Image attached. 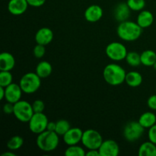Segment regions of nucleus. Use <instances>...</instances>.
Here are the masks:
<instances>
[{
  "instance_id": "obj_22",
  "label": "nucleus",
  "mask_w": 156,
  "mask_h": 156,
  "mask_svg": "<svg viewBox=\"0 0 156 156\" xmlns=\"http://www.w3.org/2000/svg\"><path fill=\"white\" fill-rule=\"evenodd\" d=\"M53 71L52 65L47 61H41L37 65L35 73L41 78L46 79L51 75Z\"/></svg>"
},
{
  "instance_id": "obj_25",
  "label": "nucleus",
  "mask_w": 156,
  "mask_h": 156,
  "mask_svg": "<svg viewBox=\"0 0 156 156\" xmlns=\"http://www.w3.org/2000/svg\"><path fill=\"white\" fill-rule=\"evenodd\" d=\"M128 65L132 67H137L141 63V56L139 53L136 51L128 52L125 59Z\"/></svg>"
},
{
  "instance_id": "obj_2",
  "label": "nucleus",
  "mask_w": 156,
  "mask_h": 156,
  "mask_svg": "<svg viewBox=\"0 0 156 156\" xmlns=\"http://www.w3.org/2000/svg\"><path fill=\"white\" fill-rule=\"evenodd\" d=\"M126 73L121 66L117 63L108 64L103 71L104 79L112 86H117L125 82Z\"/></svg>"
},
{
  "instance_id": "obj_30",
  "label": "nucleus",
  "mask_w": 156,
  "mask_h": 156,
  "mask_svg": "<svg viewBox=\"0 0 156 156\" xmlns=\"http://www.w3.org/2000/svg\"><path fill=\"white\" fill-rule=\"evenodd\" d=\"M33 53L34 56L36 58H38V59L43 58L46 53L45 46L37 44V45L35 46L33 50Z\"/></svg>"
},
{
  "instance_id": "obj_19",
  "label": "nucleus",
  "mask_w": 156,
  "mask_h": 156,
  "mask_svg": "<svg viewBox=\"0 0 156 156\" xmlns=\"http://www.w3.org/2000/svg\"><path fill=\"white\" fill-rule=\"evenodd\" d=\"M125 82L132 88L139 87L143 82V76L140 73L136 71H131L126 73L125 78Z\"/></svg>"
},
{
  "instance_id": "obj_18",
  "label": "nucleus",
  "mask_w": 156,
  "mask_h": 156,
  "mask_svg": "<svg viewBox=\"0 0 156 156\" xmlns=\"http://www.w3.org/2000/svg\"><path fill=\"white\" fill-rule=\"evenodd\" d=\"M136 22L143 29L149 27L154 22L153 14L148 10H142L137 16Z\"/></svg>"
},
{
  "instance_id": "obj_16",
  "label": "nucleus",
  "mask_w": 156,
  "mask_h": 156,
  "mask_svg": "<svg viewBox=\"0 0 156 156\" xmlns=\"http://www.w3.org/2000/svg\"><path fill=\"white\" fill-rule=\"evenodd\" d=\"M131 9L126 2H120L116 5L114 11V17L116 21L122 22L128 20L130 15Z\"/></svg>"
},
{
  "instance_id": "obj_24",
  "label": "nucleus",
  "mask_w": 156,
  "mask_h": 156,
  "mask_svg": "<svg viewBox=\"0 0 156 156\" xmlns=\"http://www.w3.org/2000/svg\"><path fill=\"white\" fill-rule=\"evenodd\" d=\"M24 145V139L20 136H14L8 140L6 146L10 150L15 151L21 149Z\"/></svg>"
},
{
  "instance_id": "obj_33",
  "label": "nucleus",
  "mask_w": 156,
  "mask_h": 156,
  "mask_svg": "<svg viewBox=\"0 0 156 156\" xmlns=\"http://www.w3.org/2000/svg\"><path fill=\"white\" fill-rule=\"evenodd\" d=\"M147 105L151 110L156 111V94H152L148 98Z\"/></svg>"
},
{
  "instance_id": "obj_40",
  "label": "nucleus",
  "mask_w": 156,
  "mask_h": 156,
  "mask_svg": "<svg viewBox=\"0 0 156 156\" xmlns=\"http://www.w3.org/2000/svg\"><path fill=\"white\" fill-rule=\"evenodd\" d=\"M152 67H153V69H155V71H156V62H155V63H154L153 66H152Z\"/></svg>"
},
{
  "instance_id": "obj_9",
  "label": "nucleus",
  "mask_w": 156,
  "mask_h": 156,
  "mask_svg": "<svg viewBox=\"0 0 156 156\" xmlns=\"http://www.w3.org/2000/svg\"><path fill=\"white\" fill-rule=\"evenodd\" d=\"M48 123V118L47 115L44 114V112L34 113L30 121L28 122L29 129L30 132L38 135L44 131L47 130Z\"/></svg>"
},
{
  "instance_id": "obj_4",
  "label": "nucleus",
  "mask_w": 156,
  "mask_h": 156,
  "mask_svg": "<svg viewBox=\"0 0 156 156\" xmlns=\"http://www.w3.org/2000/svg\"><path fill=\"white\" fill-rule=\"evenodd\" d=\"M41 79L36 73H27L21 78L19 85L23 92L25 94H33L41 87Z\"/></svg>"
},
{
  "instance_id": "obj_27",
  "label": "nucleus",
  "mask_w": 156,
  "mask_h": 156,
  "mask_svg": "<svg viewBox=\"0 0 156 156\" xmlns=\"http://www.w3.org/2000/svg\"><path fill=\"white\" fill-rule=\"evenodd\" d=\"M56 130L55 132L59 136H63L71 128V125L66 120L61 119L56 122Z\"/></svg>"
},
{
  "instance_id": "obj_7",
  "label": "nucleus",
  "mask_w": 156,
  "mask_h": 156,
  "mask_svg": "<svg viewBox=\"0 0 156 156\" xmlns=\"http://www.w3.org/2000/svg\"><path fill=\"white\" fill-rule=\"evenodd\" d=\"M145 128L139 121H131L126 123L123 128V135L128 142H136L140 140L144 133Z\"/></svg>"
},
{
  "instance_id": "obj_34",
  "label": "nucleus",
  "mask_w": 156,
  "mask_h": 156,
  "mask_svg": "<svg viewBox=\"0 0 156 156\" xmlns=\"http://www.w3.org/2000/svg\"><path fill=\"white\" fill-rule=\"evenodd\" d=\"M3 112L5 114H8V115H10V114H13L14 104L7 101V103L5 104L4 106H3Z\"/></svg>"
},
{
  "instance_id": "obj_3",
  "label": "nucleus",
  "mask_w": 156,
  "mask_h": 156,
  "mask_svg": "<svg viewBox=\"0 0 156 156\" xmlns=\"http://www.w3.org/2000/svg\"><path fill=\"white\" fill-rule=\"evenodd\" d=\"M59 136L55 131L45 130L38 134L36 144L41 151L50 152L58 147L59 143Z\"/></svg>"
},
{
  "instance_id": "obj_13",
  "label": "nucleus",
  "mask_w": 156,
  "mask_h": 156,
  "mask_svg": "<svg viewBox=\"0 0 156 156\" xmlns=\"http://www.w3.org/2000/svg\"><path fill=\"white\" fill-rule=\"evenodd\" d=\"M53 32L49 27H41L35 34V41L37 44L41 45H48L53 40Z\"/></svg>"
},
{
  "instance_id": "obj_10",
  "label": "nucleus",
  "mask_w": 156,
  "mask_h": 156,
  "mask_svg": "<svg viewBox=\"0 0 156 156\" xmlns=\"http://www.w3.org/2000/svg\"><path fill=\"white\" fill-rule=\"evenodd\" d=\"M101 156H117L120 154V146L113 140H104L98 149Z\"/></svg>"
},
{
  "instance_id": "obj_39",
  "label": "nucleus",
  "mask_w": 156,
  "mask_h": 156,
  "mask_svg": "<svg viewBox=\"0 0 156 156\" xmlns=\"http://www.w3.org/2000/svg\"><path fill=\"white\" fill-rule=\"evenodd\" d=\"M1 156H16V154H15V152H13L12 150H10V149H9L7 152H3L1 155Z\"/></svg>"
},
{
  "instance_id": "obj_17",
  "label": "nucleus",
  "mask_w": 156,
  "mask_h": 156,
  "mask_svg": "<svg viewBox=\"0 0 156 156\" xmlns=\"http://www.w3.org/2000/svg\"><path fill=\"white\" fill-rule=\"evenodd\" d=\"M15 66V59L12 53L3 52L0 54V70L11 71Z\"/></svg>"
},
{
  "instance_id": "obj_5",
  "label": "nucleus",
  "mask_w": 156,
  "mask_h": 156,
  "mask_svg": "<svg viewBox=\"0 0 156 156\" xmlns=\"http://www.w3.org/2000/svg\"><path fill=\"white\" fill-rule=\"evenodd\" d=\"M32 104L27 101L20 100L19 101L14 104V116L15 118L22 123H28L34 115Z\"/></svg>"
},
{
  "instance_id": "obj_20",
  "label": "nucleus",
  "mask_w": 156,
  "mask_h": 156,
  "mask_svg": "<svg viewBox=\"0 0 156 156\" xmlns=\"http://www.w3.org/2000/svg\"><path fill=\"white\" fill-rule=\"evenodd\" d=\"M138 121L145 129H149L156 123V115L153 112L147 111L141 114Z\"/></svg>"
},
{
  "instance_id": "obj_29",
  "label": "nucleus",
  "mask_w": 156,
  "mask_h": 156,
  "mask_svg": "<svg viewBox=\"0 0 156 156\" xmlns=\"http://www.w3.org/2000/svg\"><path fill=\"white\" fill-rule=\"evenodd\" d=\"M126 3L131 11H135V12H141L146 6L145 0H127Z\"/></svg>"
},
{
  "instance_id": "obj_36",
  "label": "nucleus",
  "mask_w": 156,
  "mask_h": 156,
  "mask_svg": "<svg viewBox=\"0 0 156 156\" xmlns=\"http://www.w3.org/2000/svg\"><path fill=\"white\" fill-rule=\"evenodd\" d=\"M86 156H101L98 149H89L86 152Z\"/></svg>"
},
{
  "instance_id": "obj_8",
  "label": "nucleus",
  "mask_w": 156,
  "mask_h": 156,
  "mask_svg": "<svg viewBox=\"0 0 156 156\" xmlns=\"http://www.w3.org/2000/svg\"><path fill=\"white\" fill-rule=\"evenodd\" d=\"M105 53L107 56L111 60L120 62L126 59L128 51L124 44L122 43L111 42L106 47Z\"/></svg>"
},
{
  "instance_id": "obj_31",
  "label": "nucleus",
  "mask_w": 156,
  "mask_h": 156,
  "mask_svg": "<svg viewBox=\"0 0 156 156\" xmlns=\"http://www.w3.org/2000/svg\"><path fill=\"white\" fill-rule=\"evenodd\" d=\"M32 107H33L34 112V113H41L44 112V108H45V105H44V101L42 100H35L32 103Z\"/></svg>"
},
{
  "instance_id": "obj_41",
  "label": "nucleus",
  "mask_w": 156,
  "mask_h": 156,
  "mask_svg": "<svg viewBox=\"0 0 156 156\" xmlns=\"http://www.w3.org/2000/svg\"><path fill=\"white\" fill-rule=\"evenodd\" d=\"M155 93H156V85H155Z\"/></svg>"
},
{
  "instance_id": "obj_23",
  "label": "nucleus",
  "mask_w": 156,
  "mask_h": 156,
  "mask_svg": "<svg viewBox=\"0 0 156 156\" xmlns=\"http://www.w3.org/2000/svg\"><path fill=\"white\" fill-rule=\"evenodd\" d=\"M141 56V63L145 66H153L156 62V52L152 50H144L140 54Z\"/></svg>"
},
{
  "instance_id": "obj_1",
  "label": "nucleus",
  "mask_w": 156,
  "mask_h": 156,
  "mask_svg": "<svg viewBox=\"0 0 156 156\" xmlns=\"http://www.w3.org/2000/svg\"><path fill=\"white\" fill-rule=\"evenodd\" d=\"M143 33V28L132 21H126L120 22L117 26V34L119 37L124 41L132 42L138 40Z\"/></svg>"
},
{
  "instance_id": "obj_15",
  "label": "nucleus",
  "mask_w": 156,
  "mask_h": 156,
  "mask_svg": "<svg viewBox=\"0 0 156 156\" xmlns=\"http://www.w3.org/2000/svg\"><path fill=\"white\" fill-rule=\"evenodd\" d=\"M28 6L27 0H10L8 4V10L13 15H21L27 11Z\"/></svg>"
},
{
  "instance_id": "obj_21",
  "label": "nucleus",
  "mask_w": 156,
  "mask_h": 156,
  "mask_svg": "<svg viewBox=\"0 0 156 156\" xmlns=\"http://www.w3.org/2000/svg\"><path fill=\"white\" fill-rule=\"evenodd\" d=\"M139 156H156V144L151 141L145 142L140 145L138 150Z\"/></svg>"
},
{
  "instance_id": "obj_11",
  "label": "nucleus",
  "mask_w": 156,
  "mask_h": 156,
  "mask_svg": "<svg viewBox=\"0 0 156 156\" xmlns=\"http://www.w3.org/2000/svg\"><path fill=\"white\" fill-rule=\"evenodd\" d=\"M22 93L23 91L19 84L12 82V84L5 87V99L6 100V101L15 104L16 102L19 101L21 100Z\"/></svg>"
},
{
  "instance_id": "obj_32",
  "label": "nucleus",
  "mask_w": 156,
  "mask_h": 156,
  "mask_svg": "<svg viewBox=\"0 0 156 156\" xmlns=\"http://www.w3.org/2000/svg\"><path fill=\"white\" fill-rule=\"evenodd\" d=\"M148 137H149V141L156 144V123L149 129Z\"/></svg>"
},
{
  "instance_id": "obj_37",
  "label": "nucleus",
  "mask_w": 156,
  "mask_h": 156,
  "mask_svg": "<svg viewBox=\"0 0 156 156\" xmlns=\"http://www.w3.org/2000/svg\"><path fill=\"white\" fill-rule=\"evenodd\" d=\"M56 122L49 121L48 124H47V129L50 131H55L56 130Z\"/></svg>"
},
{
  "instance_id": "obj_35",
  "label": "nucleus",
  "mask_w": 156,
  "mask_h": 156,
  "mask_svg": "<svg viewBox=\"0 0 156 156\" xmlns=\"http://www.w3.org/2000/svg\"><path fill=\"white\" fill-rule=\"evenodd\" d=\"M27 2L30 6L38 8L44 5V3L46 2V0H27Z\"/></svg>"
},
{
  "instance_id": "obj_28",
  "label": "nucleus",
  "mask_w": 156,
  "mask_h": 156,
  "mask_svg": "<svg viewBox=\"0 0 156 156\" xmlns=\"http://www.w3.org/2000/svg\"><path fill=\"white\" fill-rule=\"evenodd\" d=\"M13 76L11 71H1L0 73V86L7 87L12 83Z\"/></svg>"
},
{
  "instance_id": "obj_14",
  "label": "nucleus",
  "mask_w": 156,
  "mask_h": 156,
  "mask_svg": "<svg viewBox=\"0 0 156 156\" xmlns=\"http://www.w3.org/2000/svg\"><path fill=\"white\" fill-rule=\"evenodd\" d=\"M104 11L101 6L98 5H91L88 6L85 10V18L87 21L94 23L98 21L103 17Z\"/></svg>"
},
{
  "instance_id": "obj_6",
  "label": "nucleus",
  "mask_w": 156,
  "mask_h": 156,
  "mask_svg": "<svg viewBox=\"0 0 156 156\" xmlns=\"http://www.w3.org/2000/svg\"><path fill=\"white\" fill-rule=\"evenodd\" d=\"M103 141V137L100 133L95 129H88L83 132L81 143L86 149L89 150V149H98Z\"/></svg>"
},
{
  "instance_id": "obj_26",
  "label": "nucleus",
  "mask_w": 156,
  "mask_h": 156,
  "mask_svg": "<svg viewBox=\"0 0 156 156\" xmlns=\"http://www.w3.org/2000/svg\"><path fill=\"white\" fill-rule=\"evenodd\" d=\"M64 155L66 156H85L86 152L85 149L81 146L77 145L68 146L67 149L65 150Z\"/></svg>"
},
{
  "instance_id": "obj_38",
  "label": "nucleus",
  "mask_w": 156,
  "mask_h": 156,
  "mask_svg": "<svg viewBox=\"0 0 156 156\" xmlns=\"http://www.w3.org/2000/svg\"><path fill=\"white\" fill-rule=\"evenodd\" d=\"M5 97V88L0 86V100H3Z\"/></svg>"
},
{
  "instance_id": "obj_12",
  "label": "nucleus",
  "mask_w": 156,
  "mask_h": 156,
  "mask_svg": "<svg viewBox=\"0 0 156 156\" xmlns=\"http://www.w3.org/2000/svg\"><path fill=\"white\" fill-rule=\"evenodd\" d=\"M83 132L84 131H82L79 127L70 128L62 136L63 142L67 146H73V145L79 144L80 142H82Z\"/></svg>"
}]
</instances>
